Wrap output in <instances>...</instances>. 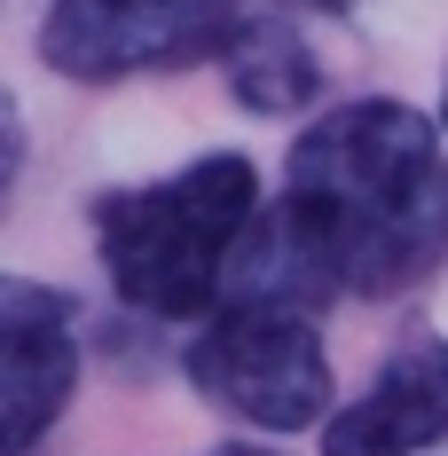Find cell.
Wrapping results in <instances>:
<instances>
[{"label": "cell", "mask_w": 448, "mask_h": 456, "mask_svg": "<svg viewBox=\"0 0 448 456\" xmlns=\"http://www.w3.org/2000/svg\"><path fill=\"white\" fill-rule=\"evenodd\" d=\"M448 260V158L441 118L402 94L330 102L291 134L283 197L236 252L228 299L330 307L402 299Z\"/></svg>", "instance_id": "1"}, {"label": "cell", "mask_w": 448, "mask_h": 456, "mask_svg": "<svg viewBox=\"0 0 448 456\" xmlns=\"http://www.w3.org/2000/svg\"><path fill=\"white\" fill-rule=\"evenodd\" d=\"M260 166L244 150H205L158 182L94 197V260L102 283L158 322H197L228 299L236 252L260 221Z\"/></svg>", "instance_id": "2"}, {"label": "cell", "mask_w": 448, "mask_h": 456, "mask_svg": "<svg viewBox=\"0 0 448 456\" xmlns=\"http://www.w3.org/2000/svg\"><path fill=\"white\" fill-rule=\"evenodd\" d=\"M181 378L244 433H314L338 410V378L330 346L307 307H275V299H221L213 315L189 330Z\"/></svg>", "instance_id": "3"}, {"label": "cell", "mask_w": 448, "mask_h": 456, "mask_svg": "<svg viewBox=\"0 0 448 456\" xmlns=\"http://www.w3.org/2000/svg\"><path fill=\"white\" fill-rule=\"evenodd\" d=\"M236 32L244 0H47L40 63L71 87H118V79L221 63Z\"/></svg>", "instance_id": "4"}, {"label": "cell", "mask_w": 448, "mask_h": 456, "mask_svg": "<svg viewBox=\"0 0 448 456\" xmlns=\"http://www.w3.org/2000/svg\"><path fill=\"white\" fill-rule=\"evenodd\" d=\"M79 394V307L40 275H0V456H32Z\"/></svg>", "instance_id": "5"}, {"label": "cell", "mask_w": 448, "mask_h": 456, "mask_svg": "<svg viewBox=\"0 0 448 456\" xmlns=\"http://www.w3.org/2000/svg\"><path fill=\"white\" fill-rule=\"evenodd\" d=\"M433 449H448V338L409 330L370 370L354 402L330 410L322 456H433Z\"/></svg>", "instance_id": "6"}, {"label": "cell", "mask_w": 448, "mask_h": 456, "mask_svg": "<svg viewBox=\"0 0 448 456\" xmlns=\"http://www.w3.org/2000/svg\"><path fill=\"white\" fill-rule=\"evenodd\" d=\"M221 79L236 94V110L252 118H283V110H314L322 94V55L299 40V24L283 16H244V32L228 40Z\"/></svg>", "instance_id": "7"}, {"label": "cell", "mask_w": 448, "mask_h": 456, "mask_svg": "<svg viewBox=\"0 0 448 456\" xmlns=\"http://www.w3.org/2000/svg\"><path fill=\"white\" fill-rule=\"evenodd\" d=\"M24 150H32L24 110H16V94L0 87V197H8V189H16V174H24Z\"/></svg>", "instance_id": "8"}, {"label": "cell", "mask_w": 448, "mask_h": 456, "mask_svg": "<svg viewBox=\"0 0 448 456\" xmlns=\"http://www.w3.org/2000/svg\"><path fill=\"white\" fill-rule=\"evenodd\" d=\"M205 456H268V449H252V441H221V449H205Z\"/></svg>", "instance_id": "9"}, {"label": "cell", "mask_w": 448, "mask_h": 456, "mask_svg": "<svg viewBox=\"0 0 448 456\" xmlns=\"http://www.w3.org/2000/svg\"><path fill=\"white\" fill-rule=\"evenodd\" d=\"M441 134H448V79H441Z\"/></svg>", "instance_id": "10"}]
</instances>
